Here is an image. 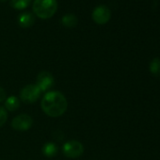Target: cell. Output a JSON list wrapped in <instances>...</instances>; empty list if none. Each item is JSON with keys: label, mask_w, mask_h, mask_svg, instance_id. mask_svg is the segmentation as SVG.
Returning <instances> with one entry per match:
<instances>
[{"label": "cell", "mask_w": 160, "mask_h": 160, "mask_svg": "<svg viewBox=\"0 0 160 160\" xmlns=\"http://www.w3.org/2000/svg\"><path fill=\"white\" fill-rule=\"evenodd\" d=\"M42 111L49 117L58 118L62 116L68 108L66 97L58 91L48 92L41 102Z\"/></svg>", "instance_id": "6da1fadb"}, {"label": "cell", "mask_w": 160, "mask_h": 160, "mask_svg": "<svg viewBox=\"0 0 160 160\" xmlns=\"http://www.w3.org/2000/svg\"><path fill=\"white\" fill-rule=\"evenodd\" d=\"M32 10L34 14L41 19H49L58 10L57 0H34Z\"/></svg>", "instance_id": "7a4b0ae2"}, {"label": "cell", "mask_w": 160, "mask_h": 160, "mask_svg": "<svg viewBox=\"0 0 160 160\" xmlns=\"http://www.w3.org/2000/svg\"><path fill=\"white\" fill-rule=\"evenodd\" d=\"M62 152L68 158H78L84 152V146L78 140H69L63 144Z\"/></svg>", "instance_id": "3957f363"}, {"label": "cell", "mask_w": 160, "mask_h": 160, "mask_svg": "<svg viewBox=\"0 0 160 160\" xmlns=\"http://www.w3.org/2000/svg\"><path fill=\"white\" fill-rule=\"evenodd\" d=\"M42 92L36 84H28L21 90L20 98L26 104L35 103L41 96Z\"/></svg>", "instance_id": "277c9868"}, {"label": "cell", "mask_w": 160, "mask_h": 160, "mask_svg": "<svg viewBox=\"0 0 160 160\" xmlns=\"http://www.w3.org/2000/svg\"><path fill=\"white\" fill-rule=\"evenodd\" d=\"M92 20L98 25L107 24L111 18V11L104 5L96 7L92 13Z\"/></svg>", "instance_id": "5b68a950"}, {"label": "cell", "mask_w": 160, "mask_h": 160, "mask_svg": "<svg viewBox=\"0 0 160 160\" xmlns=\"http://www.w3.org/2000/svg\"><path fill=\"white\" fill-rule=\"evenodd\" d=\"M33 124V119L28 114H20L12 122V127L17 131H28Z\"/></svg>", "instance_id": "8992f818"}, {"label": "cell", "mask_w": 160, "mask_h": 160, "mask_svg": "<svg viewBox=\"0 0 160 160\" xmlns=\"http://www.w3.org/2000/svg\"><path fill=\"white\" fill-rule=\"evenodd\" d=\"M55 79L54 76L51 72L43 71L41 72L38 76H37V80H36V85L39 87V89L41 90V92H47L54 84Z\"/></svg>", "instance_id": "52a82bcc"}, {"label": "cell", "mask_w": 160, "mask_h": 160, "mask_svg": "<svg viewBox=\"0 0 160 160\" xmlns=\"http://www.w3.org/2000/svg\"><path fill=\"white\" fill-rule=\"evenodd\" d=\"M35 23V16L31 12H24L18 17V24L23 28H31Z\"/></svg>", "instance_id": "ba28073f"}, {"label": "cell", "mask_w": 160, "mask_h": 160, "mask_svg": "<svg viewBox=\"0 0 160 160\" xmlns=\"http://www.w3.org/2000/svg\"><path fill=\"white\" fill-rule=\"evenodd\" d=\"M20 107V101L16 96H10L8 98H6L5 100V108L6 110H9L11 112L16 111Z\"/></svg>", "instance_id": "9c48e42d"}, {"label": "cell", "mask_w": 160, "mask_h": 160, "mask_svg": "<svg viewBox=\"0 0 160 160\" xmlns=\"http://www.w3.org/2000/svg\"><path fill=\"white\" fill-rule=\"evenodd\" d=\"M58 152V146L54 142H47L42 147V153H43V155L46 156V157H49V158L56 156Z\"/></svg>", "instance_id": "30bf717a"}, {"label": "cell", "mask_w": 160, "mask_h": 160, "mask_svg": "<svg viewBox=\"0 0 160 160\" xmlns=\"http://www.w3.org/2000/svg\"><path fill=\"white\" fill-rule=\"evenodd\" d=\"M78 23L77 17L73 14H66L61 18V24L63 27L67 28H74Z\"/></svg>", "instance_id": "8fae6325"}, {"label": "cell", "mask_w": 160, "mask_h": 160, "mask_svg": "<svg viewBox=\"0 0 160 160\" xmlns=\"http://www.w3.org/2000/svg\"><path fill=\"white\" fill-rule=\"evenodd\" d=\"M31 3V0H11L10 5L12 8L21 11L24 9H27Z\"/></svg>", "instance_id": "7c38bea8"}, {"label": "cell", "mask_w": 160, "mask_h": 160, "mask_svg": "<svg viewBox=\"0 0 160 160\" xmlns=\"http://www.w3.org/2000/svg\"><path fill=\"white\" fill-rule=\"evenodd\" d=\"M150 72L155 75H160V58H154L150 63Z\"/></svg>", "instance_id": "4fadbf2b"}, {"label": "cell", "mask_w": 160, "mask_h": 160, "mask_svg": "<svg viewBox=\"0 0 160 160\" xmlns=\"http://www.w3.org/2000/svg\"><path fill=\"white\" fill-rule=\"evenodd\" d=\"M8 120V111L5 108L0 107V127L3 126Z\"/></svg>", "instance_id": "5bb4252c"}, {"label": "cell", "mask_w": 160, "mask_h": 160, "mask_svg": "<svg viewBox=\"0 0 160 160\" xmlns=\"http://www.w3.org/2000/svg\"><path fill=\"white\" fill-rule=\"evenodd\" d=\"M7 98V95H6V92L5 90L0 86V103H2L6 100Z\"/></svg>", "instance_id": "9a60e30c"}, {"label": "cell", "mask_w": 160, "mask_h": 160, "mask_svg": "<svg viewBox=\"0 0 160 160\" xmlns=\"http://www.w3.org/2000/svg\"><path fill=\"white\" fill-rule=\"evenodd\" d=\"M0 1H1V2H5V1H6V0H0Z\"/></svg>", "instance_id": "2e32d148"}]
</instances>
